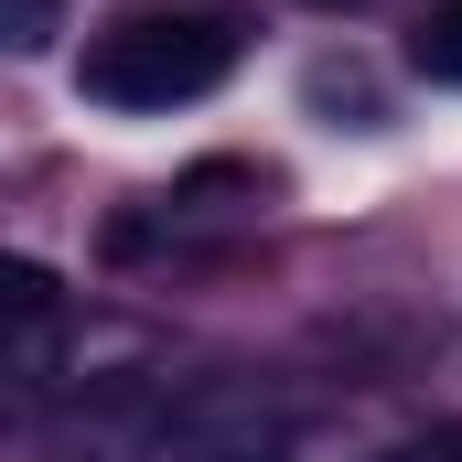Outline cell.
<instances>
[{"instance_id":"6da1fadb","label":"cell","mask_w":462,"mask_h":462,"mask_svg":"<svg viewBox=\"0 0 462 462\" xmlns=\"http://www.w3.org/2000/svg\"><path fill=\"white\" fill-rule=\"evenodd\" d=\"M236 65L226 11H129L118 32L87 43V97L97 108H183Z\"/></svg>"},{"instance_id":"7a4b0ae2","label":"cell","mask_w":462,"mask_h":462,"mask_svg":"<svg viewBox=\"0 0 462 462\" xmlns=\"http://www.w3.org/2000/svg\"><path fill=\"white\" fill-rule=\"evenodd\" d=\"M172 430V376L129 365V376H76V398L43 420L54 462H151Z\"/></svg>"},{"instance_id":"3957f363","label":"cell","mask_w":462,"mask_h":462,"mask_svg":"<svg viewBox=\"0 0 462 462\" xmlns=\"http://www.w3.org/2000/svg\"><path fill=\"white\" fill-rule=\"evenodd\" d=\"M151 462H291V398L258 376H205L172 398V430Z\"/></svg>"},{"instance_id":"277c9868","label":"cell","mask_w":462,"mask_h":462,"mask_svg":"<svg viewBox=\"0 0 462 462\" xmlns=\"http://www.w3.org/2000/svg\"><path fill=\"white\" fill-rule=\"evenodd\" d=\"M65 301H54V280L22 258L11 269V409L22 420H43V398H54V376H65Z\"/></svg>"},{"instance_id":"5b68a950","label":"cell","mask_w":462,"mask_h":462,"mask_svg":"<svg viewBox=\"0 0 462 462\" xmlns=\"http://www.w3.org/2000/svg\"><path fill=\"white\" fill-rule=\"evenodd\" d=\"M409 65H420V76H441V87H462V0H441V11L409 32Z\"/></svg>"},{"instance_id":"8992f818","label":"cell","mask_w":462,"mask_h":462,"mask_svg":"<svg viewBox=\"0 0 462 462\" xmlns=\"http://www.w3.org/2000/svg\"><path fill=\"white\" fill-rule=\"evenodd\" d=\"M0 22H11V43H22V54H43V43H54V0H0Z\"/></svg>"},{"instance_id":"52a82bcc","label":"cell","mask_w":462,"mask_h":462,"mask_svg":"<svg viewBox=\"0 0 462 462\" xmlns=\"http://www.w3.org/2000/svg\"><path fill=\"white\" fill-rule=\"evenodd\" d=\"M376 462H462V441H398V452H376Z\"/></svg>"},{"instance_id":"ba28073f","label":"cell","mask_w":462,"mask_h":462,"mask_svg":"<svg viewBox=\"0 0 462 462\" xmlns=\"http://www.w3.org/2000/svg\"><path fill=\"white\" fill-rule=\"evenodd\" d=\"M312 11H355V0H312Z\"/></svg>"}]
</instances>
